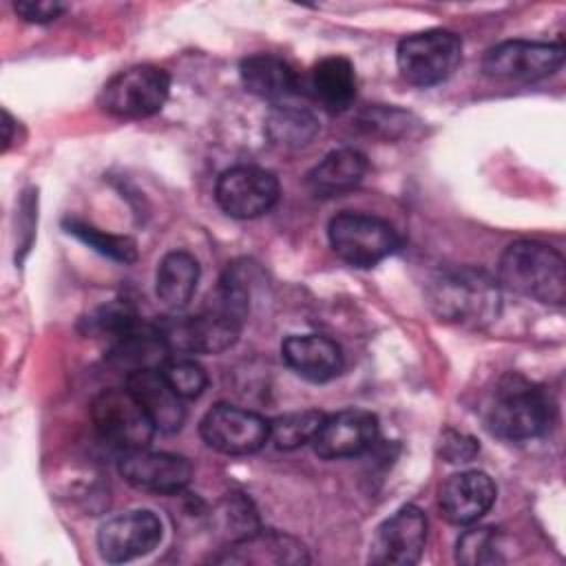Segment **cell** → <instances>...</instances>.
Segmentation results:
<instances>
[{"label":"cell","mask_w":566,"mask_h":566,"mask_svg":"<svg viewBox=\"0 0 566 566\" xmlns=\"http://www.w3.org/2000/svg\"><path fill=\"white\" fill-rule=\"evenodd\" d=\"M164 535L161 520L148 509L117 513L99 524L97 551L104 562L122 564L153 553Z\"/></svg>","instance_id":"cell-12"},{"label":"cell","mask_w":566,"mask_h":566,"mask_svg":"<svg viewBox=\"0 0 566 566\" xmlns=\"http://www.w3.org/2000/svg\"><path fill=\"white\" fill-rule=\"evenodd\" d=\"M497 497L495 482L484 471H460L440 486L438 504L449 524L467 526L484 517Z\"/></svg>","instance_id":"cell-16"},{"label":"cell","mask_w":566,"mask_h":566,"mask_svg":"<svg viewBox=\"0 0 566 566\" xmlns=\"http://www.w3.org/2000/svg\"><path fill=\"white\" fill-rule=\"evenodd\" d=\"M126 389L161 433H175L186 422L184 398L166 382L159 369H139L126 376Z\"/></svg>","instance_id":"cell-18"},{"label":"cell","mask_w":566,"mask_h":566,"mask_svg":"<svg viewBox=\"0 0 566 566\" xmlns=\"http://www.w3.org/2000/svg\"><path fill=\"white\" fill-rule=\"evenodd\" d=\"M66 232L84 241L88 248L97 250L99 254L119 261V263H130L137 259V243L130 237H119L111 232H102L88 223L82 221H66L64 223Z\"/></svg>","instance_id":"cell-28"},{"label":"cell","mask_w":566,"mask_h":566,"mask_svg":"<svg viewBox=\"0 0 566 566\" xmlns=\"http://www.w3.org/2000/svg\"><path fill=\"white\" fill-rule=\"evenodd\" d=\"M462 60V40L449 29H427L398 42L396 64L413 86H436L444 82Z\"/></svg>","instance_id":"cell-5"},{"label":"cell","mask_w":566,"mask_h":566,"mask_svg":"<svg viewBox=\"0 0 566 566\" xmlns=\"http://www.w3.org/2000/svg\"><path fill=\"white\" fill-rule=\"evenodd\" d=\"M170 93V75L155 64H135L113 75L102 93L99 106L122 119H142L159 113Z\"/></svg>","instance_id":"cell-6"},{"label":"cell","mask_w":566,"mask_h":566,"mask_svg":"<svg viewBox=\"0 0 566 566\" xmlns=\"http://www.w3.org/2000/svg\"><path fill=\"white\" fill-rule=\"evenodd\" d=\"M334 254L354 268H374L400 248L394 226L365 212H340L327 226Z\"/></svg>","instance_id":"cell-4"},{"label":"cell","mask_w":566,"mask_h":566,"mask_svg":"<svg viewBox=\"0 0 566 566\" xmlns=\"http://www.w3.org/2000/svg\"><path fill=\"white\" fill-rule=\"evenodd\" d=\"M497 283L537 303L562 305L566 298L564 256L539 241H515L500 256Z\"/></svg>","instance_id":"cell-2"},{"label":"cell","mask_w":566,"mask_h":566,"mask_svg":"<svg viewBox=\"0 0 566 566\" xmlns=\"http://www.w3.org/2000/svg\"><path fill=\"white\" fill-rule=\"evenodd\" d=\"M316 99L332 113L345 111L356 97V71L343 55H327L312 69Z\"/></svg>","instance_id":"cell-24"},{"label":"cell","mask_w":566,"mask_h":566,"mask_svg":"<svg viewBox=\"0 0 566 566\" xmlns=\"http://www.w3.org/2000/svg\"><path fill=\"white\" fill-rule=\"evenodd\" d=\"M376 438L378 416L360 407H347L332 416H325L312 444L316 455L325 460H343L369 451Z\"/></svg>","instance_id":"cell-15"},{"label":"cell","mask_w":566,"mask_h":566,"mask_svg":"<svg viewBox=\"0 0 566 566\" xmlns=\"http://www.w3.org/2000/svg\"><path fill=\"white\" fill-rule=\"evenodd\" d=\"M502 535L493 526L469 528L455 544V559L467 566L502 562Z\"/></svg>","instance_id":"cell-27"},{"label":"cell","mask_w":566,"mask_h":566,"mask_svg":"<svg viewBox=\"0 0 566 566\" xmlns=\"http://www.w3.org/2000/svg\"><path fill=\"white\" fill-rule=\"evenodd\" d=\"M199 261L186 250H172L164 254L155 274V294L168 310H184L199 283Z\"/></svg>","instance_id":"cell-22"},{"label":"cell","mask_w":566,"mask_h":566,"mask_svg":"<svg viewBox=\"0 0 566 566\" xmlns=\"http://www.w3.org/2000/svg\"><path fill=\"white\" fill-rule=\"evenodd\" d=\"M325 420V413L318 409H303L276 416L270 420V440L281 451L298 449L312 442Z\"/></svg>","instance_id":"cell-26"},{"label":"cell","mask_w":566,"mask_h":566,"mask_svg":"<svg viewBox=\"0 0 566 566\" xmlns=\"http://www.w3.org/2000/svg\"><path fill=\"white\" fill-rule=\"evenodd\" d=\"M217 517L221 522V528L230 535V544L239 542L261 528L256 513L252 509V502L248 497H243L241 493H230L223 500Z\"/></svg>","instance_id":"cell-31"},{"label":"cell","mask_w":566,"mask_h":566,"mask_svg":"<svg viewBox=\"0 0 566 566\" xmlns=\"http://www.w3.org/2000/svg\"><path fill=\"white\" fill-rule=\"evenodd\" d=\"M13 11L24 22L46 24V22L57 20L66 11V4L57 2V0H20L13 4Z\"/></svg>","instance_id":"cell-33"},{"label":"cell","mask_w":566,"mask_h":566,"mask_svg":"<svg viewBox=\"0 0 566 566\" xmlns=\"http://www.w3.org/2000/svg\"><path fill=\"white\" fill-rule=\"evenodd\" d=\"M427 303L444 323L464 329H484L500 318L502 287L489 272L460 265L431 279Z\"/></svg>","instance_id":"cell-1"},{"label":"cell","mask_w":566,"mask_h":566,"mask_svg":"<svg viewBox=\"0 0 566 566\" xmlns=\"http://www.w3.org/2000/svg\"><path fill=\"white\" fill-rule=\"evenodd\" d=\"M480 451L478 442L467 436V433H458V431H444L440 438V455L451 462V464H460V462H471L475 458V453Z\"/></svg>","instance_id":"cell-32"},{"label":"cell","mask_w":566,"mask_h":566,"mask_svg":"<svg viewBox=\"0 0 566 566\" xmlns=\"http://www.w3.org/2000/svg\"><path fill=\"white\" fill-rule=\"evenodd\" d=\"M281 186L274 172L259 166H232L223 170L214 186L219 208L234 219H256L274 208Z\"/></svg>","instance_id":"cell-11"},{"label":"cell","mask_w":566,"mask_h":566,"mask_svg":"<svg viewBox=\"0 0 566 566\" xmlns=\"http://www.w3.org/2000/svg\"><path fill=\"white\" fill-rule=\"evenodd\" d=\"M243 321L219 310L208 307L192 316H166L155 327L170 354H221L230 349L241 334Z\"/></svg>","instance_id":"cell-7"},{"label":"cell","mask_w":566,"mask_h":566,"mask_svg":"<svg viewBox=\"0 0 566 566\" xmlns=\"http://www.w3.org/2000/svg\"><path fill=\"white\" fill-rule=\"evenodd\" d=\"M161 376L166 378V382L184 398V400H192L199 398L203 394V389L208 387V374L206 369L188 358V356H179V358H168L161 367H159Z\"/></svg>","instance_id":"cell-30"},{"label":"cell","mask_w":566,"mask_h":566,"mask_svg":"<svg viewBox=\"0 0 566 566\" xmlns=\"http://www.w3.org/2000/svg\"><path fill=\"white\" fill-rule=\"evenodd\" d=\"M91 416L97 433L122 451L148 447L157 431L148 413L126 387L99 391L91 405Z\"/></svg>","instance_id":"cell-8"},{"label":"cell","mask_w":566,"mask_h":566,"mask_svg":"<svg viewBox=\"0 0 566 566\" xmlns=\"http://www.w3.org/2000/svg\"><path fill=\"white\" fill-rule=\"evenodd\" d=\"M168 354L170 352L155 325L153 327L137 325L133 332L113 340L108 360L117 369H124L128 376L139 369H159L168 360Z\"/></svg>","instance_id":"cell-23"},{"label":"cell","mask_w":566,"mask_h":566,"mask_svg":"<svg viewBox=\"0 0 566 566\" xmlns=\"http://www.w3.org/2000/svg\"><path fill=\"white\" fill-rule=\"evenodd\" d=\"M119 475L135 489L172 495L184 491L192 480V464L188 458L166 451L133 449L119 458Z\"/></svg>","instance_id":"cell-14"},{"label":"cell","mask_w":566,"mask_h":566,"mask_svg":"<svg viewBox=\"0 0 566 566\" xmlns=\"http://www.w3.org/2000/svg\"><path fill=\"white\" fill-rule=\"evenodd\" d=\"M86 332L88 334H99V336H111L113 340L122 338L124 334L133 332L137 323V312L128 301H111L102 307H97L88 318H86Z\"/></svg>","instance_id":"cell-29"},{"label":"cell","mask_w":566,"mask_h":566,"mask_svg":"<svg viewBox=\"0 0 566 566\" xmlns=\"http://www.w3.org/2000/svg\"><path fill=\"white\" fill-rule=\"evenodd\" d=\"M217 562L226 564H276V566H294L307 564L305 546L283 533L276 531H256L239 542H232L223 548V555Z\"/></svg>","instance_id":"cell-19"},{"label":"cell","mask_w":566,"mask_h":566,"mask_svg":"<svg viewBox=\"0 0 566 566\" xmlns=\"http://www.w3.org/2000/svg\"><path fill=\"white\" fill-rule=\"evenodd\" d=\"M555 420L551 398L524 380L504 385L486 413V429L502 440L524 442L544 436Z\"/></svg>","instance_id":"cell-3"},{"label":"cell","mask_w":566,"mask_h":566,"mask_svg":"<svg viewBox=\"0 0 566 566\" xmlns=\"http://www.w3.org/2000/svg\"><path fill=\"white\" fill-rule=\"evenodd\" d=\"M321 124L316 115L303 106L279 102L265 117V135L270 144L283 150H298L314 142Z\"/></svg>","instance_id":"cell-25"},{"label":"cell","mask_w":566,"mask_h":566,"mask_svg":"<svg viewBox=\"0 0 566 566\" xmlns=\"http://www.w3.org/2000/svg\"><path fill=\"white\" fill-rule=\"evenodd\" d=\"M427 515L416 504L400 506L378 524L369 544V564L411 566L422 557L427 544Z\"/></svg>","instance_id":"cell-13"},{"label":"cell","mask_w":566,"mask_h":566,"mask_svg":"<svg viewBox=\"0 0 566 566\" xmlns=\"http://www.w3.org/2000/svg\"><path fill=\"white\" fill-rule=\"evenodd\" d=\"M564 64L562 42L506 40L491 46L482 57V71L495 80L535 82L553 75Z\"/></svg>","instance_id":"cell-10"},{"label":"cell","mask_w":566,"mask_h":566,"mask_svg":"<svg viewBox=\"0 0 566 566\" xmlns=\"http://www.w3.org/2000/svg\"><path fill=\"white\" fill-rule=\"evenodd\" d=\"M239 75L248 93L270 102H283L298 84L294 69L272 53H254L241 60Z\"/></svg>","instance_id":"cell-20"},{"label":"cell","mask_w":566,"mask_h":566,"mask_svg":"<svg viewBox=\"0 0 566 566\" xmlns=\"http://www.w3.org/2000/svg\"><path fill=\"white\" fill-rule=\"evenodd\" d=\"M201 440L226 455H250L270 442V420L261 413L217 402L210 407L199 422Z\"/></svg>","instance_id":"cell-9"},{"label":"cell","mask_w":566,"mask_h":566,"mask_svg":"<svg viewBox=\"0 0 566 566\" xmlns=\"http://www.w3.org/2000/svg\"><path fill=\"white\" fill-rule=\"evenodd\" d=\"M367 172V157L354 148L327 153L310 172L307 186L318 197H334L354 190Z\"/></svg>","instance_id":"cell-21"},{"label":"cell","mask_w":566,"mask_h":566,"mask_svg":"<svg viewBox=\"0 0 566 566\" xmlns=\"http://www.w3.org/2000/svg\"><path fill=\"white\" fill-rule=\"evenodd\" d=\"M283 363L310 382H327L343 371L345 358L336 340L323 334H292L281 343Z\"/></svg>","instance_id":"cell-17"}]
</instances>
